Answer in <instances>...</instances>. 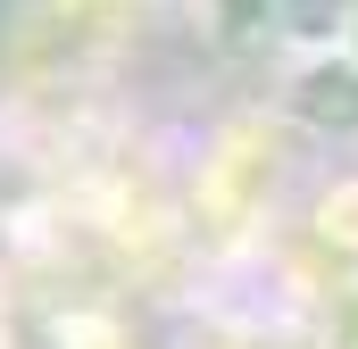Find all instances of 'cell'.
<instances>
[{
    "instance_id": "6da1fadb",
    "label": "cell",
    "mask_w": 358,
    "mask_h": 349,
    "mask_svg": "<svg viewBox=\"0 0 358 349\" xmlns=\"http://www.w3.org/2000/svg\"><path fill=\"white\" fill-rule=\"evenodd\" d=\"M292 117L317 133H358V59H317L292 84Z\"/></svg>"
},
{
    "instance_id": "7a4b0ae2",
    "label": "cell",
    "mask_w": 358,
    "mask_h": 349,
    "mask_svg": "<svg viewBox=\"0 0 358 349\" xmlns=\"http://www.w3.org/2000/svg\"><path fill=\"white\" fill-rule=\"evenodd\" d=\"M267 17H275V0H217V25H225V42H250Z\"/></svg>"
},
{
    "instance_id": "3957f363",
    "label": "cell",
    "mask_w": 358,
    "mask_h": 349,
    "mask_svg": "<svg viewBox=\"0 0 358 349\" xmlns=\"http://www.w3.org/2000/svg\"><path fill=\"white\" fill-rule=\"evenodd\" d=\"M350 34H358V8H350Z\"/></svg>"
}]
</instances>
